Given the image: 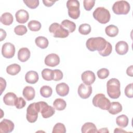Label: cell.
<instances>
[{
	"label": "cell",
	"mask_w": 133,
	"mask_h": 133,
	"mask_svg": "<svg viewBox=\"0 0 133 133\" xmlns=\"http://www.w3.org/2000/svg\"><path fill=\"white\" fill-rule=\"evenodd\" d=\"M107 41L102 37H91L87 39L86 46L87 49L91 51L97 50L102 51L105 47Z\"/></svg>",
	"instance_id": "cell-1"
},
{
	"label": "cell",
	"mask_w": 133,
	"mask_h": 133,
	"mask_svg": "<svg viewBox=\"0 0 133 133\" xmlns=\"http://www.w3.org/2000/svg\"><path fill=\"white\" fill-rule=\"evenodd\" d=\"M107 91L108 96L112 99H117L121 96L120 82L118 79L113 78L107 83Z\"/></svg>",
	"instance_id": "cell-2"
},
{
	"label": "cell",
	"mask_w": 133,
	"mask_h": 133,
	"mask_svg": "<svg viewBox=\"0 0 133 133\" xmlns=\"http://www.w3.org/2000/svg\"><path fill=\"white\" fill-rule=\"evenodd\" d=\"M92 16L98 22L101 24L108 23L111 18L110 11L103 7H97L93 12Z\"/></svg>",
	"instance_id": "cell-3"
},
{
	"label": "cell",
	"mask_w": 133,
	"mask_h": 133,
	"mask_svg": "<svg viewBox=\"0 0 133 133\" xmlns=\"http://www.w3.org/2000/svg\"><path fill=\"white\" fill-rule=\"evenodd\" d=\"M92 104L96 107L104 110H108L110 106V101L103 94L96 95L92 99Z\"/></svg>",
	"instance_id": "cell-4"
},
{
	"label": "cell",
	"mask_w": 133,
	"mask_h": 133,
	"mask_svg": "<svg viewBox=\"0 0 133 133\" xmlns=\"http://www.w3.org/2000/svg\"><path fill=\"white\" fill-rule=\"evenodd\" d=\"M49 31L56 38H65L69 35V31L57 22L53 23L49 26Z\"/></svg>",
	"instance_id": "cell-5"
},
{
	"label": "cell",
	"mask_w": 133,
	"mask_h": 133,
	"mask_svg": "<svg viewBox=\"0 0 133 133\" xmlns=\"http://www.w3.org/2000/svg\"><path fill=\"white\" fill-rule=\"evenodd\" d=\"M66 7L69 17L77 19L80 15L79 2L77 0H69L66 2Z\"/></svg>",
	"instance_id": "cell-6"
},
{
	"label": "cell",
	"mask_w": 133,
	"mask_h": 133,
	"mask_svg": "<svg viewBox=\"0 0 133 133\" xmlns=\"http://www.w3.org/2000/svg\"><path fill=\"white\" fill-rule=\"evenodd\" d=\"M130 9L129 3L126 1H119L114 3L112 6L113 12L116 15H127Z\"/></svg>",
	"instance_id": "cell-7"
},
{
	"label": "cell",
	"mask_w": 133,
	"mask_h": 133,
	"mask_svg": "<svg viewBox=\"0 0 133 133\" xmlns=\"http://www.w3.org/2000/svg\"><path fill=\"white\" fill-rule=\"evenodd\" d=\"M36 103L38 112L41 113L43 118H49L55 114V108L50 105H49L46 102L39 101Z\"/></svg>",
	"instance_id": "cell-8"
},
{
	"label": "cell",
	"mask_w": 133,
	"mask_h": 133,
	"mask_svg": "<svg viewBox=\"0 0 133 133\" xmlns=\"http://www.w3.org/2000/svg\"><path fill=\"white\" fill-rule=\"evenodd\" d=\"M38 111L36 105V103L34 102L31 103L27 108L26 118L27 121L33 123L35 122L38 118Z\"/></svg>",
	"instance_id": "cell-9"
},
{
	"label": "cell",
	"mask_w": 133,
	"mask_h": 133,
	"mask_svg": "<svg viewBox=\"0 0 133 133\" xmlns=\"http://www.w3.org/2000/svg\"><path fill=\"white\" fill-rule=\"evenodd\" d=\"M15 54V46L10 43H6L4 44L2 48V54L6 58H12Z\"/></svg>",
	"instance_id": "cell-10"
},
{
	"label": "cell",
	"mask_w": 133,
	"mask_h": 133,
	"mask_svg": "<svg viewBox=\"0 0 133 133\" xmlns=\"http://www.w3.org/2000/svg\"><path fill=\"white\" fill-rule=\"evenodd\" d=\"M92 87L90 85L81 84L78 87V94L82 99L88 98L92 93Z\"/></svg>",
	"instance_id": "cell-11"
},
{
	"label": "cell",
	"mask_w": 133,
	"mask_h": 133,
	"mask_svg": "<svg viewBox=\"0 0 133 133\" xmlns=\"http://www.w3.org/2000/svg\"><path fill=\"white\" fill-rule=\"evenodd\" d=\"M14 123L9 119H4L0 123V132L1 133H9L14 129Z\"/></svg>",
	"instance_id": "cell-12"
},
{
	"label": "cell",
	"mask_w": 133,
	"mask_h": 133,
	"mask_svg": "<svg viewBox=\"0 0 133 133\" xmlns=\"http://www.w3.org/2000/svg\"><path fill=\"white\" fill-rule=\"evenodd\" d=\"M81 78L84 84L90 85L92 84L96 80L95 73L91 71H86L84 72L81 75Z\"/></svg>",
	"instance_id": "cell-13"
},
{
	"label": "cell",
	"mask_w": 133,
	"mask_h": 133,
	"mask_svg": "<svg viewBox=\"0 0 133 133\" xmlns=\"http://www.w3.org/2000/svg\"><path fill=\"white\" fill-rule=\"evenodd\" d=\"M44 62L46 65L54 67L59 64L60 58L59 56L56 54H50L46 57Z\"/></svg>",
	"instance_id": "cell-14"
},
{
	"label": "cell",
	"mask_w": 133,
	"mask_h": 133,
	"mask_svg": "<svg viewBox=\"0 0 133 133\" xmlns=\"http://www.w3.org/2000/svg\"><path fill=\"white\" fill-rule=\"evenodd\" d=\"M15 17L17 21L22 24L26 22L29 19V15L28 11L24 9L18 10L15 14Z\"/></svg>",
	"instance_id": "cell-15"
},
{
	"label": "cell",
	"mask_w": 133,
	"mask_h": 133,
	"mask_svg": "<svg viewBox=\"0 0 133 133\" xmlns=\"http://www.w3.org/2000/svg\"><path fill=\"white\" fill-rule=\"evenodd\" d=\"M128 45L125 41H119L115 45V51L119 55H125L128 52Z\"/></svg>",
	"instance_id": "cell-16"
},
{
	"label": "cell",
	"mask_w": 133,
	"mask_h": 133,
	"mask_svg": "<svg viewBox=\"0 0 133 133\" xmlns=\"http://www.w3.org/2000/svg\"><path fill=\"white\" fill-rule=\"evenodd\" d=\"M18 99V97L14 92H7L3 97L4 103L7 105H15V104Z\"/></svg>",
	"instance_id": "cell-17"
},
{
	"label": "cell",
	"mask_w": 133,
	"mask_h": 133,
	"mask_svg": "<svg viewBox=\"0 0 133 133\" xmlns=\"http://www.w3.org/2000/svg\"><path fill=\"white\" fill-rule=\"evenodd\" d=\"M31 53L30 50L26 47L20 48L18 52V58L21 62H24L29 60Z\"/></svg>",
	"instance_id": "cell-18"
},
{
	"label": "cell",
	"mask_w": 133,
	"mask_h": 133,
	"mask_svg": "<svg viewBox=\"0 0 133 133\" xmlns=\"http://www.w3.org/2000/svg\"><path fill=\"white\" fill-rule=\"evenodd\" d=\"M56 91L59 96L64 97L69 94V87L66 83H61L56 85Z\"/></svg>",
	"instance_id": "cell-19"
},
{
	"label": "cell",
	"mask_w": 133,
	"mask_h": 133,
	"mask_svg": "<svg viewBox=\"0 0 133 133\" xmlns=\"http://www.w3.org/2000/svg\"><path fill=\"white\" fill-rule=\"evenodd\" d=\"M22 94L23 97L28 101H31L33 100L35 96V89L31 86H26L24 88Z\"/></svg>",
	"instance_id": "cell-20"
},
{
	"label": "cell",
	"mask_w": 133,
	"mask_h": 133,
	"mask_svg": "<svg viewBox=\"0 0 133 133\" xmlns=\"http://www.w3.org/2000/svg\"><path fill=\"white\" fill-rule=\"evenodd\" d=\"M25 81L29 84H35L38 80V74L34 71H30L28 72L25 75Z\"/></svg>",
	"instance_id": "cell-21"
},
{
	"label": "cell",
	"mask_w": 133,
	"mask_h": 133,
	"mask_svg": "<svg viewBox=\"0 0 133 133\" xmlns=\"http://www.w3.org/2000/svg\"><path fill=\"white\" fill-rule=\"evenodd\" d=\"M82 133H96L98 132V130L96 125L91 122L85 123L82 127L81 128Z\"/></svg>",
	"instance_id": "cell-22"
},
{
	"label": "cell",
	"mask_w": 133,
	"mask_h": 133,
	"mask_svg": "<svg viewBox=\"0 0 133 133\" xmlns=\"http://www.w3.org/2000/svg\"><path fill=\"white\" fill-rule=\"evenodd\" d=\"M122 105L118 102H112L108 110V112L113 115H115L122 111Z\"/></svg>",
	"instance_id": "cell-23"
},
{
	"label": "cell",
	"mask_w": 133,
	"mask_h": 133,
	"mask_svg": "<svg viewBox=\"0 0 133 133\" xmlns=\"http://www.w3.org/2000/svg\"><path fill=\"white\" fill-rule=\"evenodd\" d=\"M0 21L1 23L5 25H9L12 23L14 18L12 15L9 12H4L1 17Z\"/></svg>",
	"instance_id": "cell-24"
},
{
	"label": "cell",
	"mask_w": 133,
	"mask_h": 133,
	"mask_svg": "<svg viewBox=\"0 0 133 133\" xmlns=\"http://www.w3.org/2000/svg\"><path fill=\"white\" fill-rule=\"evenodd\" d=\"M35 42L36 45L42 49H45L48 47L49 44V42L47 38L42 36L36 37L35 39Z\"/></svg>",
	"instance_id": "cell-25"
},
{
	"label": "cell",
	"mask_w": 133,
	"mask_h": 133,
	"mask_svg": "<svg viewBox=\"0 0 133 133\" xmlns=\"http://www.w3.org/2000/svg\"><path fill=\"white\" fill-rule=\"evenodd\" d=\"M61 25L66 30H67L69 33L73 32L76 29V24L74 22L69 20H64L61 22Z\"/></svg>",
	"instance_id": "cell-26"
},
{
	"label": "cell",
	"mask_w": 133,
	"mask_h": 133,
	"mask_svg": "<svg viewBox=\"0 0 133 133\" xmlns=\"http://www.w3.org/2000/svg\"><path fill=\"white\" fill-rule=\"evenodd\" d=\"M21 71V66L16 63L9 65L6 68L7 73L11 75H16Z\"/></svg>",
	"instance_id": "cell-27"
},
{
	"label": "cell",
	"mask_w": 133,
	"mask_h": 133,
	"mask_svg": "<svg viewBox=\"0 0 133 133\" xmlns=\"http://www.w3.org/2000/svg\"><path fill=\"white\" fill-rule=\"evenodd\" d=\"M105 32L106 34L110 37H115L118 33V29L116 26L111 24L105 28Z\"/></svg>",
	"instance_id": "cell-28"
},
{
	"label": "cell",
	"mask_w": 133,
	"mask_h": 133,
	"mask_svg": "<svg viewBox=\"0 0 133 133\" xmlns=\"http://www.w3.org/2000/svg\"><path fill=\"white\" fill-rule=\"evenodd\" d=\"M116 123L120 127L125 128L128 124V118L126 115H121L116 117Z\"/></svg>",
	"instance_id": "cell-29"
},
{
	"label": "cell",
	"mask_w": 133,
	"mask_h": 133,
	"mask_svg": "<svg viewBox=\"0 0 133 133\" xmlns=\"http://www.w3.org/2000/svg\"><path fill=\"white\" fill-rule=\"evenodd\" d=\"M54 108L58 111H62L65 109L66 106V102L62 99L57 98L53 102Z\"/></svg>",
	"instance_id": "cell-30"
},
{
	"label": "cell",
	"mask_w": 133,
	"mask_h": 133,
	"mask_svg": "<svg viewBox=\"0 0 133 133\" xmlns=\"http://www.w3.org/2000/svg\"><path fill=\"white\" fill-rule=\"evenodd\" d=\"M39 91L41 96L44 98L50 97L52 94V88L50 86L47 85L42 86L40 88Z\"/></svg>",
	"instance_id": "cell-31"
},
{
	"label": "cell",
	"mask_w": 133,
	"mask_h": 133,
	"mask_svg": "<svg viewBox=\"0 0 133 133\" xmlns=\"http://www.w3.org/2000/svg\"><path fill=\"white\" fill-rule=\"evenodd\" d=\"M41 23L36 20H31L28 23L29 29L32 31H38L41 28Z\"/></svg>",
	"instance_id": "cell-32"
},
{
	"label": "cell",
	"mask_w": 133,
	"mask_h": 133,
	"mask_svg": "<svg viewBox=\"0 0 133 133\" xmlns=\"http://www.w3.org/2000/svg\"><path fill=\"white\" fill-rule=\"evenodd\" d=\"M42 76L46 81H51L53 79V70L49 69H44L42 71Z\"/></svg>",
	"instance_id": "cell-33"
},
{
	"label": "cell",
	"mask_w": 133,
	"mask_h": 133,
	"mask_svg": "<svg viewBox=\"0 0 133 133\" xmlns=\"http://www.w3.org/2000/svg\"><path fill=\"white\" fill-rule=\"evenodd\" d=\"M78 31L82 35H88L91 31V26L87 23L82 24L79 26Z\"/></svg>",
	"instance_id": "cell-34"
},
{
	"label": "cell",
	"mask_w": 133,
	"mask_h": 133,
	"mask_svg": "<svg viewBox=\"0 0 133 133\" xmlns=\"http://www.w3.org/2000/svg\"><path fill=\"white\" fill-rule=\"evenodd\" d=\"M112 51V46L110 43L107 42L105 48L101 51H99V54L103 57L109 56Z\"/></svg>",
	"instance_id": "cell-35"
},
{
	"label": "cell",
	"mask_w": 133,
	"mask_h": 133,
	"mask_svg": "<svg viewBox=\"0 0 133 133\" xmlns=\"http://www.w3.org/2000/svg\"><path fill=\"white\" fill-rule=\"evenodd\" d=\"M66 129L64 125L61 123H58L54 126L52 131V133H65Z\"/></svg>",
	"instance_id": "cell-36"
},
{
	"label": "cell",
	"mask_w": 133,
	"mask_h": 133,
	"mask_svg": "<svg viewBox=\"0 0 133 133\" xmlns=\"http://www.w3.org/2000/svg\"><path fill=\"white\" fill-rule=\"evenodd\" d=\"M27 31L26 27L23 25H18L14 29L15 33L18 35H23L25 34Z\"/></svg>",
	"instance_id": "cell-37"
},
{
	"label": "cell",
	"mask_w": 133,
	"mask_h": 133,
	"mask_svg": "<svg viewBox=\"0 0 133 133\" xmlns=\"http://www.w3.org/2000/svg\"><path fill=\"white\" fill-rule=\"evenodd\" d=\"M109 70L106 68H102L97 71V75L100 79L106 78L109 76Z\"/></svg>",
	"instance_id": "cell-38"
},
{
	"label": "cell",
	"mask_w": 133,
	"mask_h": 133,
	"mask_svg": "<svg viewBox=\"0 0 133 133\" xmlns=\"http://www.w3.org/2000/svg\"><path fill=\"white\" fill-rule=\"evenodd\" d=\"M23 2L31 9H35L39 5L38 0H24Z\"/></svg>",
	"instance_id": "cell-39"
},
{
	"label": "cell",
	"mask_w": 133,
	"mask_h": 133,
	"mask_svg": "<svg viewBox=\"0 0 133 133\" xmlns=\"http://www.w3.org/2000/svg\"><path fill=\"white\" fill-rule=\"evenodd\" d=\"M63 78V73L59 69H55L53 70V79L55 81H58L62 79Z\"/></svg>",
	"instance_id": "cell-40"
},
{
	"label": "cell",
	"mask_w": 133,
	"mask_h": 133,
	"mask_svg": "<svg viewBox=\"0 0 133 133\" xmlns=\"http://www.w3.org/2000/svg\"><path fill=\"white\" fill-rule=\"evenodd\" d=\"M95 1L93 0H84L83 1L84 7L86 10H90L94 6Z\"/></svg>",
	"instance_id": "cell-41"
},
{
	"label": "cell",
	"mask_w": 133,
	"mask_h": 133,
	"mask_svg": "<svg viewBox=\"0 0 133 133\" xmlns=\"http://www.w3.org/2000/svg\"><path fill=\"white\" fill-rule=\"evenodd\" d=\"M133 84L130 83L126 86L125 88V94L128 98H132L133 97V91H132Z\"/></svg>",
	"instance_id": "cell-42"
},
{
	"label": "cell",
	"mask_w": 133,
	"mask_h": 133,
	"mask_svg": "<svg viewBox=\"0 0 133 133\" xmlns=\"http://www.w3.org/2000/svg\"><path fill=\"white\" fill-rule=\"evenodd\" d=\"M26 104V102L25 100L22 97H19L17 100V102L15 104V106L17 109H21L25 107Z\"/></svg>",
	"instance_id": "cell-43"
},
{
	"label": "cell",
	"mask_w": 133,
	"mask_h": 133,
	"mask_svg": "<svg viewBox=\"0 0 133 133\" xmlns=\"http://www.w3.org/2000/svg\"><path fill=\"white\" fill-rule=\"evenodd\" d=\"M0 87H1V94H2L3 91L5 89L6 87V82L2 77L0 78Z\"/></svg>",
	"instance_id": "cell-44"
},
{
	"label": "cell",
	"mask_w": 133,
	"mask_h": 133,
	"mask_svg": "<svg viewBox=\"0 0 133 133\" xmlns=\"http://www.w3.org/2000/svg\"><path fill=\"white\" fill-rule=\"evenodd\" d=\"M56 2V1H48V0H43V3H44V5L47 6V7H51V6H52Z\"/></svg>",
	"instance_id": "cell-45"
},
{
	"label": "cell",
	"mask_w": 133,
	"mask_h": 133,
	"mask_svg": "<svg viewBox=\"0 0 133 133\" xmlns=\"http://www.w3.org/2000/svg\"><path fill=\"white\" fill-rule=\"evenodd\" d=\"M126 73L128 75L131 77L133 76V65H130L127 69Z\"/></svg>",
	"instance_id": "cell-46"
},
{
	"label": "cell",
	"mask_w": 133,
	"mask_h": 133,
	"mask_svg": "<svg viewBox=\"0 0 133 133\" xmlns=\"http://www.w3.org/2000/svg\"><path fill=\"white\" fill-rule=\"evenodd\" d=\"M1 41L4 39L6 36V32L3 29H1Z\"/></svg>",
	"instance_id": "cell-47"
},
{
	"label": "cell",
	"mask_w": 133,
	"mask_h": 133,
	"mask_svg": "<svg viewBox=\"0 0 133 133\" xmlns=\"http://www.w3.org/2000/svg\"><path fill=\"white\" fill-rule=\"evenodd\" d=\"M114 132L116 133V132H127V131L123 130L121 128H116L115 129Z\"/></svg>",
	"instance_id": "cell-48"
},
{
	"label": "cell",
	"mask_w": 133,
	"mask_h": 133,
	"mask_svg": "<svg viewBox=\"0 0 133 133\" xmlns=\"http://www.w3.org/2000/svg\"><path fill=\"white\" fill-rule=\"evenodd\" d=\"M98 132H109V130L107 128H102L98 130Z\"/></svg>",
	"instance_id": "cell-49"
}]
</instances>
